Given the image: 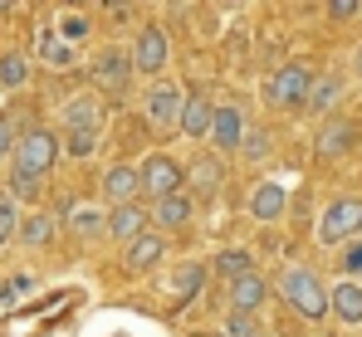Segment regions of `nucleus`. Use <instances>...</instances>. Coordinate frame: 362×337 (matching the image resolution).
<instances>
[{
  "instance_id": "obj_1",
  "label": "nucleus",
  "mask_w": 362,
  "mask_h": 337,
  "mask_svg": "<svg viewBox=\"0 0 362 337\" xmlns=\"http://www.w3.org/2000/svg\"><path fill=\"white\" fill-rule=\"evenodd\" d=\"M279 298L299 313V318H328V288L323 279L313 274V269H284V279H279Z\"/></svg>"
},
{
  "instance_id": "obj_2",
  "label": "nucleus",
  "mask_w": 362,
  "mask_h": 337,
  "mask_svg": "<svg viewBox=\"0 0 362 337\" xmlns=\"http://www.w3.org/2000/svg\"><path fill=\"white\" fill-rule=\"evenodd\" d=\"M59 162V137L49 132V127H30L20 142H15V167L30 171V176H40L45 181V171Z\"/></svg>"
},
{
  "instance_id": "obj_3",
  "label": "nucleus",
  "mask_w": 362,
  "mask_h": 337,
  "mask_svg": "<svg viewBox=\"0 0 362 337\" xmlns=\"http://www.w3.org/2000/svg\"><path fill=\"white\" fill-rule=\"evenodd\" d=\"M132 73H147V78H157L167 64H172V40H167V30L162 25H142L137 30V45H132Z\"/></svg>"
},
{
  "instance_id": "obj_4",
  "label": "nucleus",
  "mask_w": 362,
  "mask_h": 337,
  "mask_svg": "<svg viewBox=\"0 0 362 337\" xmlns=\"http://www.w3.org/2000/svg\"><path fill=\"white\" fill-rule=\"evenodd\" d=\"M181 181H186V171H181L172 157H162V152H152V157L137 167V186H142V196H152V206L167 201V196H177Z\"/></svg>"
},
{
  "instance_id": "obj_5",
  "label": "nucleus",
  "mask_w": 362,
  "mask_h": 337,
  "mask_svg": "<svg viewBox=\"0 0 362 337\" xmlns=\"http://www.w3.org/2000/svg\"><path fill=\"white\" fill-rule=\"evenodd\" d=\"M362 230V196H343V201H333L328 211H323V220H318V244H343V240H353Z\"/></svg>"
},
{
  "instance_id": "obj_6",
  "label": "nucleus",
  "mask_w": 362,
  "mask_h": 337,
  "mask_svg": "<svg viewBox=\"0 0 362 337\" xmlns=\"http://www.w3.org/2000/svg\"><path fill=\"white\" fill-rule=\"evenodd\" d=\"M308 83H313V73H308V64H284V69H274L269 73V103L274 108H303V98H308Z\"/></svg>"
},
{
  "instance_id": "obj_7",
  "label": "nucleus",
  "mask_w": 362,
  "mask_h": 337,
  "mask_svg": "<svg viewBox=\"0 0 362 337\" xmlns=\"http://www.w3.org/2000/svg\"><path fill=\"white\" fill-rule=\"evenodd\" d=\"M142 112H147V122L157 127V132H172L181 122V88L172 78H162V83H152L147 93H142Z\"/></svg>"
},
{
  "instance_id": "obj_8",
  "label": "nucleus",
  "mask_w": 362,
  "mask_h": 337,
  "mask_svg": "<svg viewBox=\"0 0 362 337\" xmlns=\"http://www.w3.org/2000/svg\"><path fill=\"white\" fill-rule=\"evenodd\" d=\"M245 132H250L245 112L235 108V103H216V112H211V132H206V142H211L216 152H240Z\"/></svg>"
},
{
  "instance_id": "obj_9",
  "label": "nucleus",
  "mask_w": 362,
  "mask_h": 337,
  "mask_svg": "<svg viewBox=\"0 0 362 337\" xmlns=\"http://www.w3.org/2000/svg\"><path fill=\"white\" fill-rule=\"evenodd\" d=\"M93 83L103 88V93H113V98H127V88H132V59L122 54V49H103V54L93 59Z\"/></svg>"
},
{
  "instance_id": "obj_10",
  "label": "nucleus",
  "mask_w": 362,
  "mask_h": 337,
  "mask_svg": "<svg viewBox=\"0 0 362 337\" xmlns=\"http://www.w3.org/2000/svg\"><path fill=\"white\" fill-rule=\"evenodd\" d=\"M103 127V103L93 93H78L64 103V132H78V137H98Z\"/></svg>"
},
{
  "instance_id": "obj_11",
  "label": "nucleus",
  "mask_w": 362,
  "mask_h": 337,
  "mask_svg": "<svg viewBox=\"0 0 362 337\" xmlns=\"http://www.w3.org/2000/svg\"><path fill=\"white\" fill-rule=\"evenodd\" d=\"M103 201L108 206H137V196H142V186H137V167H127V162H113V167L103 171Z\"/></svg>"
},
{
  "instance_id": "obj_12",
  "label": "nucleus",
  "mask_w": 362,
  "mask_h": 337,
  "mask_svg": "<svg viewBox=\"0 0 362 337\" xmlns=\"http://www.w3.org/2000/svg\"><path fill=\"white\" fill-rule=\"evenodd\" d=\"M167 259V240L162 235H152V230H142L127 249H122V264L132 269V274H147V269H157Z\"/></svg>"
},
{
  "instance_id": "obj_13",
  "label": "nucleus",
  "mask_w": 362,
  "mask_h": 337,
  "mask_svg": "<svg viewBox=\"0 0 362 337\" xmlns=\"http://www.w3.org/2000/svg\"><path fill=\"white\" fill-rule=\"evenodd\" d=\"M284 211H289V191H284V181H259L255 196H250V215L264 220V225H274Z\"/></svg>"
},
{
  "instance_id": "obj_14",
  "label": "nucleus",
  "mask_w": 362,
  "mask_h": 337,
  "mask_svg": "<svg viewBox=\"0 0 362 337\" xmlns=\"http://www.w3.org/2000/svg\"><path fill=\"white\" fill-rule=\"evenodd\" d=\"M353 142H358V122H348V117H328V122L318 127V157H323V162L343 157Z\"/></svg>"
},
{
  "instance_id": "obj_15",
  "label": "nucleus",
  "mask_w": 362,
  "mask_h": 337,
  "mask_svg": "<svg viewBox=\"0 0 362 337\" xmlns=\"http://www.w3.org/2000/svg\"><path fill=\"white\" fill-rule=\"evenodd\" d=\"M264 298H269V283L259 279V274H245V279L230 283V313H245V318H255V313L264 308Z\"/></svg>"
},
{
  "instance_id": "obj_16",
  "label": "nucleus",
  "mask_w": 362,
  "mask_h": 337,
  "mask_svg": "<svg viewBox=\"0 0 362 337\" xmlns=\"http://www.w3.org/2000/svg\"><path fill=\"white\" fill-rule=\"evenodd\" d=\"M191 215H196V201H191L186 191H177V196L157 201L147 220H162V230H186V225H191Z\"/></svg>"
},
{
  "instance_id": "obj_17",
  "label": "nucleus",
  "mask_w": 362,
  "mask_h": 337,
  "mask_svg": "<svg viewBox=\"0 0 362 337\" xmlns=\"http://www.w3.org/2000/svg\"><path fill=\"white\" fill-rule=\"evenodd\" d=\"M54 235H59V220L49 215V211H35V215H20V244H30V249H45V244H54Z\"/></svg>"
},
{
  "instance_id": "obj_18",
  "label": "nucleus",
  "mask_w": 362,
  "mask_h": 337,
  "mask_svg": "<svg viewBox=\"0 0 362 337\" xmlns=\"http://www.w3.org/2000/svg\"><path fill=\"white\" fill-rule=\"evenodd\" d=\"M142 230H147V211H142V206H113V211H108V235H113V240L132 244Z\"/></svg>"
},
{
  "instance_id": "obj_19",
  "label": "nucleus",
  "mask_w": 362,
  "mask_h": 337,
  "mask_svg": "<svg viewBox=\"0 0 362 337\" xmlns=\"http://www.w3.org/2000/svg\"><path fill=\"white\" fill-rule=\"evenodd\" d=\"M211 112H216V103H206L201 93H191V98H181V122H177V127L186 132V137L201 142V137L211 132Z\"/></svg>"
},
{
  "instance_id": "obj_20",
  "label": "nucleus",
  "mask_w": 362,
  "mask_h": 337,
  "mask_svg": "<svg viewBox=\"0 0 362 337\" xmlns=\"http://www.w3.org/2000/svg\"><path fill=\"white\" fill-rule=\"evenodd\" d=\"M328 313H338L343 323H362V283L343 279L338 288H328Z\"/></svg>"
},
{
  "instance_id": "obj_21",
  "label": "nucleus",
  "mask_w": 362,
  "mask_h": 337,
  "mask_svg": "<svg viewBox=\"0 0 362 337\" xmlns=\"http://www.w3.org/2000/svg\"><path fill=\"white\" fill-rule=\"evenodd\" d=\"M69 230L78 240H98V235H108V215L98 206H69Z\"/></svg>"
},
{
  "instance_id": "obj_22",
  "label": "nucleus",
  "mask_w": 362,
  "mask_h": 337,
  "mask_svg": "<svg viewBox=\"0 0 362 337\" xmlns=\"http://www.w3.org/2000/svg\"><path fill=\"white\" fill-rule=\"evenodd\" d=\"M40 59L49 69H74V45H64L54 30H40Z\"/></svg>"
},
{
  "instance_id": "obj_23",
  "label": "nucleus",
  "mask_w": 362,
  "mask_h": 337,
  "mask_svg": "<svg viewBox=\"0 0 362 337\" xmlns=\"http://www.w3.org/2000/svg\"><path fill=\"white\" fill-rule=\"evenodd\" d=\"M216 274L221 279H245V274H255V259H250V249H221L216 254Z\"/></svg>"
},
{
  "instance_id": "obj_24",
  "label": "nucleus",
  "mask_w": 362,
  "mask_h": 337,
  "mask_svg": "<svg viewBox=\"0 0 362 337\" xmlns=\"http://www.w3.org/2000/svg\"><path fill=\"white\" fill-rule=\"evenodd\" d=\"M338 93H343V83L328 73V78H313V83H308V98H303V103H308L313 112H328L333 103H338Z\"/></svg>"
},
{
  "instance_id": "obj_25",
  "label": "nucleus",
  "mask_w": 362,
  "mask_h": 337,
  "mask_svg": "<svg viewBox=\"0 0 362 337\" xmlns=\"http://www.w3.org/2000/svg\"><path fill=\"white\" fill-rule=\"evenodd\" d=\"M196 288H206V269H201V264H181L177 274H172V293H177V303L196 298Z\"/></svg>"
},
{
  "instance_id": "obj_26",
  "label": "nucleus",
  "mask_w": 362,
  "mask_h": 337,
  "mask_svg": "<svg viewBox=\"0 0 362 337\" xmlns=\"http://www.w3.org/2000/svg\"><path fill=\"white\" fill-rule=\"evenodd\" d=\"M191 181H196V191H201V196H216V191H221V162H216V157H196Z\"/></svg>"
},
{
  "instance_id": "obj_27",
  "label": "nucleus",
  "mask_w": 362,
  "mask_h": 337,
  "mask_svg": "<svg viewBox=\"0 0 362 337\" xmlns=\"http://www.w3.org/2000/svg\"><path fill=\"white\" fill-rule=\"evenodd\" d=\"M25 83H30V59L5 54L0 59V88H25Z\"/></svg>"
},
{
  "instance_id": "obj_28",
  "label": "nucleus",
  "mask_w": 362,
  "mask_h": 337,
  "mask_svg": "<svg viewBox=\"0 0 362 337\" xmlns=\"http://www.w3.org/2000/svg\"><path fill=\"white\" fill-rule=\"evenodd\" d=\"M88 30H93V20H88V15H78V10H69L54 35H59L64 45H78V40H88Z\"/></svg>"
},
{
  "instance_id": "obj_29",
  "label": "nucleus",
  "mask_w": 362,
  "mask_h": 337,
  "mask_svg": "<svg viewBox=\"0 0 362 337\" xmlns=\"http://www.w3.org/2000/svg\"><path fill=\"white\" fill-rule=\"evenodd\" d=\"M5 196H10V201H15V206H20V201H35V196H40V176H30V171H10V191H5Z\"/></svg>"
},
{
  "instance_id": "obj_30",
  "label": "nucleus",
  "mask_w": 362,
  "mask_h": 337,
  "mask_svg": "<svg viewBox=\"0 0 362 337\" xmlns=\"http://www.w3.org/2000/svg\"><path fill=\"white\" fill-rule=\"evenodd\" d=\"M269 147H274V142H269V132H264V127H250V132H245V142H240V157H245V162H264V157H269Z\"/></svg>"
},
{
  "instance_id": "obj_31",
  "label": "nucleus",
  "mask_w": 362,
  "mask_h": 337,
  "mask_svg": "<svg viewBox=\"0 0 362 337\" xmlns=\"http://www.w3.org/2000/svg\"><path fill=\"white\" fill-rule=\"evenodd\" d=\"M20 235V206L10 196H0V244H10Z\"/></svg>"
},
{
  "instance_id": "obj_32",
  "label": "nucleus",
  "mask_w": 362,
  "mask_h": 337,
  "mask_svg": "<svg viewBox=\"0 0 362 337\" xmlns=\"http://www.w3.org/2000/svg\"><path fill=\"white\" fill-rule=\"evenodd\" d=\"M226 337H264V328L255 318H245V313H230L226 318Z\"/></svg>"
},
{
  "instance_id": "obj_33",
  "label": "nucleus",
  "mask_w": 362,
  "mask_h": 337,
  "mask_svg": "<svg viewBox=\"0 0 362 337\" xmlns=\"http://www.w3.org/2000/svg\"><path fill=\"white\" fill-rule=\"evenodd\" d=\"M338 264H343V274H348L353 283L362 279V240H353V244L343 249V259H338Z\"/></svg>"
},
{
  "instance_id": "obj_34",
  "label": "nucleus",
  "mask_w": 362,
  "mask_h": 337,
  "mask_svg": "<svg viewBox=\"0 0 362 337\" xmlns=\"http://www.w3.org/2000/svg\"><path fill=\"white\" fill-rule=\"evenodd\" d=\"M93 147H98V137H78V132H64V152H69V157H93Z\"/></svg>"
},
{
  "instance_id": "obj_35",
  "label": "nucleus",
  "mask_w": 362,
  "mask_h": 337,
  "mask_svg": "<svg viewBox=\"0 0 362 337\" xmlns=\"http://www.w3.org/2000/svg\"><path fill=\"white\" fill-rule=\"evenodd\" d=\"M15 142H20L15 122H10V117H0V162H5V157H15Z\"/></svg>"
},
{
  "instance_id": "obj_36",
  "label": "nucleus",
  "mask_w": 362,
  "mask_h": 337,
  "mask_svg": "<svg viewBox=\"0 0 362 337\" xmlns=\"http://www.w3.org/2000/svg\"><path fill=\"white\" fill-rule=\"evenodd\" d=\"M328 15H333V20H353V15H358V5H353V0H333V5H328Z\"/></svg>"
},
{
  "instance_id": "obj_37",
  "label": "nucleus",
  "mask_w": 362,
  "mask_h": 337,
  "mask_svg": "<svg viewBox=\"0 0 362 337\" xmlns=\"http://www.w3.org/2000/svg\"><path fill=\"white\" fill-rule=\"evenodd\" d=\"M358 78H362V49H358Z\"/></svg>"
}]
</instances>
